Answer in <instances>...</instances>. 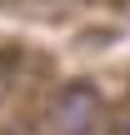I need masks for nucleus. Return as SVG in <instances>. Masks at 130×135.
I'll use <instances>...</instances> for the list:
<instances>
[{"label": "nucleus", "mask_w": 130, "mask_h": 135, "mask_svg": "<svg viewBox=\"0 0 130 135\" xmlns=\"http://www.w3.org/2000/svg\"><path fill=\"white\" fill-rule=\"evenodd\" d=\"M45 125H50V135H105L110 130V110H105L100 85L95 80H65L50 95Z\"/></svg>", "instance_id": "nucleus-1"}, {"label": "nucleus", "mask_w": 130, "mask_h": 135, "mask_svg": "<svg viewBox=\"0 0 130 135\" xmlns=\"http://www.w3.org/2000/svg\"><path fill=\"white\" fill-rule=\"evenodd\" d=\"M105 135H130V95H125V105L110 115V130H105Z\"/></svg>", "instance_id": "nucleus-2"}, {"label": "nucleus", "mask_w": 130, "mask_h": 135, "mask_svg": "<svg viewBox=\"0 0 130 135\" xmlns=\"http://www.w3.org/2000/svg\"><path fill=\"white\" fill-rule=\"evenodd\" d=\"M0 100H5V75H0Z\"/></svg>", "instance_id": "nucleus-3"}]
</instances>
